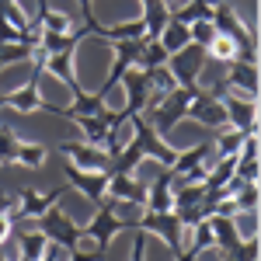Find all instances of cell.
I'll return each instance as SVG.
<instances>
[{
    "label": "cell",
    "mask_w": 261,
    "mask_h": 261,
    "mask_svg": "<svg viewBox=\"0 0 261 261\" xmlns=\"http://www.w3.org/2000/svg\"><path fill=\"white\" fill-rule=\"evenodd\" d=\"M213 28L220 32V35H230V39L237 42V49H241V60L237 63H258V35H254V28H247L241 21V14L226 4V0H216L213 4Z\"/></svg>",
    "instance_id": "cell-1"
},
{
    "label": "cell",
    "mask_w": 261,
    "mask_h": 261,
    "mask_svg": "<svg viewBox=\"0 0 261 261\" xmlns=\"http://www.w3.org/2000/svg\"><path fill=\"white\" fill-rule=\"evenodd\" d=\"M122 230H129V223L122 220L119 202H115V199H105L101 205H94V216L84 223V241H94V247L108 251L112 241L119 237Z\"/></svg>",
    "instance_id": "cell-2"
},
{
    "label": "cell",
    "mask_w": 261,
    "mask_h": 261,
    "mask_svg": "<svg viewBox=\"0 0 261 261\" xmlns=\"http://www.w3.org/2000/svg\"><path fill=\"white\" fill-rule=\"evenodd\" d=\"M133 230H143L146 237L164 241L171 247V254H181V251H185V226H181L174 209H167V213H150V209H143V216L133 223Z\"/></svg>",
    "instance_id": "cell-3"
},
{
    "label": "cell",
    "mask_w": 261,
    "mask_h": 261,
    "mask_svg": "<svg viewBox=\"0 0 261 261\" xmlns=\"http://www.w3.org/2000/svg\"><path fill=\"white\" fill-rule=\"evenodd\" d=\"M129 140L143 150V157H146V161H157L161 167H171L174 157H178V150H174V146H167V140H164L161 133L146 122V115H133V119H129Z\"/></svg>",
    "instance_id": "cell-4"
},
{
    "label": "cell",
    "mask_w": 261,
    "mask_h": 261,
    "mask_svg": "<svg viewBox=\"0 0 261 261\" xmlns=\"http://www.w3.org/2000/svg\"><path fill=\"white\" fill-rule=\"evenodd\" d=\"M42 220V233H45V241L49 244H56L60 251H77L81 247V241H84V226H77V223L70 220L66 213L60 209V202L56 205H49L45 213L39 216Z\"/></svg>",
    "instance_id": "cell-5"
},
{
    "label": "cell",
    "mask_w": 261,
    "mask_h": 261,
    "mask_svg": "<svg viewBox=\"0 0 261 261\" xmlns=\"http://www.w3.org/2000/svg\"><path fill=\"white\" fill-rule=\"evenodd\" d=\"M205 63H209V53L202 45H195V42H188L185 49L167 56V70H171V77H174L178 87H195L202 70H205Z\"/></svg>",
    "instance_id": "cell-6"
},
{
    "label": "cell",
    "mask_w": 261,
    "mask_h": 261,
    "mask_svg": "<svg viewBox=\"0 0 261 261\" xmlns=\"http://www.w3.org/2000/svg\"><path fill=\"white\" fill-rule=\"evenodd\" d=\"M209 153H213V143H195L188 150H178V157L171 164L174 171V181L178 185H188V181H205V171H209Z\"/></svg>",
    "instance_id": "cell-7"
},
{
    "label": "cell",
    "mask_w": 261,
    "mask_h": 261,
    "mask_svg": "<svg viewBox=\"0 0 261 261\" xmlns=\"http://www.w3.org/2000/svg\"><path fill=\"white\" fill-rule=\"evenodd\" d=\"M220 98H223V112H226V125L230 129H237L244 136L258 133V105L254 101L241 98L233 91H223V87H220Z\"/></svg>",
    "instance_id": "cell-8"
},
{
    "label": "cell",
    "mask_w": 261,
    "mask_h": 261,
    "mask_svg": "<svg viewBox=\"0 0 261 261\" xmlns=\"http://www.w3.org/2000/svg\"><path fill=\"white\" fill-rule=\"evenodd\" d=\"M188 119H195L205 129H223L226 125V112H223V98L220 91H205V87H195L192 94V105H188Z\"/></svg>",
    "instance_id": "cell-9"
},
{
    "label": "cell",
    "mask_w": 261,
    "mask_h": 261,
    "mask_svg": "<svg viewBox=\"0 0 261 261\" xmlns=\"http://www.w3.org/2000/svg\"><path fill=\"white\" fill-rule=\"evenodd\" d=\"M63 195H66V185H60V188H49V192L24 188V192L18 195V205H14L7 216H11V223H18V220H39L42 213H45L49 205H56Z\"/></svg>",
    "instance_id": "cell-10"
},
{
    "label": "cell",
    "mask_w": 261,
    "mask_h": 261,
    "mask_svg": "<svg viewBox=\"0 0 261 261\" xmlns=\"http://www.w3.org/2000/svg\"><path fill=\"white\" fill-rule=\"evenodd\" d=\"M39 81H42V66H32V77L21 84L18 91H11V94H0V108H14L18 115H35V112H42V91H39Z\"/></svg>",
    "instance_id": "cell-11"
},
{
    "label": "cell",
    "mask_w": 261,
    "mask_h": 261,
    "mask_svg": "<svg viewBox=\"0 0 261 261\" xmlns=\"http://www.w3.org/2000/svg\"><path fill=\"white\" fill-rule=\"evenodd\" d=\"M63 171H66V185H73L91 205L105 202V195H108V171H84V167H73L70 161H66Z\"/></svg>",
    "instance_id": "cell-12"
},
{
    "label": "cell",
    "mask_w": 261,
    "mask_h": 261,
    "mask_svg": "<svg viewBox=\"0 0 261 261\" xmlns=\"http://www.w3.org/2000/svg\"><path fill=\"white\" fill-rule=\"evenodd\" d=\"M60 153L73 164V167H84V171H108V167H112V157H108L101 146H94V143H87V140H73V143L66 140L60 146Z\"/></svg>",
    "instance_id": "cell-13"
},
{
    "label": "cell",
    "mask_w": 261,
    "mask_h": 261,
    "mask_svg": "<svg viewBox=\"0 0 261 261\" xmlns=\"http://www.w3.org/2000/svg\"><path fill=\"white\" fill-rule=\"evenodd\" d=\"M119 84L125 87V112H129V115H140L143 108H146V101H150V94H153L150 73L140 70V66H129L119 77Z\"/></svg>",
    "instance_id": "cell-14"
},
{
    "label": "cell",
    "mask_w": 261,
    "mask_h": 261,
    "mask_svg": "<svg viewBox=\"0 0 261 261\" xmlns=\"http://www.w3.org/2000/svg\"><path fill=\"white\" fill-rule=\"evenodd\" d=\"M226 81H223V91H233L241 98H258V63H226Z\"/></svg>",
    "instance_id": "cell-15"
},
{
    "label": "cell",
    "mask_w": 261,
    "mask_h": 261,
    "mask_svg": "<svg viewBox=\"0 0 261 261\" xmlns=\"http://www.w3.org/2000/svg\"><path fill=\"white\" fill-rule=\"evenodd\" d=\"M205 223L213 230V251H233V247L244 244L241 216H220V213H213V216H205Z\"/></svg>",
    "instance_id": "cell-16"
},
{
    "label": "cell",
    "mask_w": 261,
    "mask_h": 261,
    "mask_svg": "<svg viewBox=\"0 0 261 261\" xmlns=\"http://www.w3.org/2000/svg\"><path fill=\"white\" fill-rule=\"evenodd\" d=\"M105 199H115L119 205H140L146 202V185L136 181L133 174H108V195Z\"/></svg>",
    "instance_id": "cell-17"
},
{
    "label": "cell",
    "mask_w": 261,
    "mask_h": 261,
    "mask_svg": "<svg viewBox=\"0 0 261 261\" xmlns=\"http://www.w3.org/2000/svg\"><path fill=\"white\" fill-rule=\"evenodd\" d=\"M143 209H150V213H167V209H174V171H171V167H164L161 174H157V181L146 188Z\"/></svg>",
    "instance_id": "cell-18"
},
{
    "label": "cell",
    "mask_w": 261,
    "mask_h": 261,
    "mask_svg": "<svg viewBox=\"0 0 261 261\" xmlns=\"http://www.w3.org/2000/svg\"><path fill=\"white\" fill-rule=\"evenodd\" d=\"M143 35H146L143 18L115 21V24H98V28L91 32V39H101V42H125V39H143Z\"/></svg>",
    "instance_id": "cell-19"
},
{
    "label": "cell",
    "mask_w": 261,
    "mask_h": 261,
    "mask_svg": "<svg viewBox=\"0 0 261 261\" xmlns=\"http://www.w3.org/2000/svg\"><path fill=\"white\" fill-rule=\"evenodd\" d=\"M213 4H216V0H181L178 7L171 11V18L181 21V24L188 28V24H195V21H209L213 18Z\"/></svg>",
    "instance_id": "cell-20"
},
{
    "label": "cell",
    "mask_w": 261,
    "mask_h": 261,
    "mask_svg": "<svg viewBox=\"0 0 261 261\" xmlns=\"http://www.w3.org/2000/svg\"><path fill=\"white\" fill-rule=\"evenodd\" d=\"M140 7H143V24H146V39H157L161 35V28L167 24V4L164 0H140Z\"/></svg>",
    "instance_id": "cell-21"
},
{
    "label": "cell",
    "mask_w": 261,
    "mask_h": 261,
    "mask_svg": "<svg viewBox=\"0 0 261 261\" xmlns=\"http://www.w3.org/2000/svg\"><path fill=\"white\" fill-rule=\"evenodd\" d=\"M157 39H161V45L167 49V56H171V53H178V49H185V45L192 42V39H188V28H185L181 21H174V18H167V24L161 28V35H157Z\"/></svg>",
    "instance_id": "cell-22"
},
{
    "label": "cell",
    "mask_w": 261,
    "mask_h": 261,
    "mask_svg": "<svg viewBox=\"0 0 261 261\" xmlns=\"http://www.w3.org/2000/svg\"><path fill=\"white\" fill-rule=\"evenodd\" d=\"M136 66L140 70H157V66H167V49L161 45V39H143V53L140 60H136Z\"/></svg>",
    "instance_id": "cell-23"
},
{
    "label": "cell",
    "mask_w": 261,
    "mask_h": 261,
    "mask_svg": "<svg viewBox=\"0 0 261 261\" xmlns=\"http://www.w3.org/2000/svg\"><path fill=\"white\" fill-rule=\"evenodd\" d=\"M205 53H209V60H216V63H237L241 60L237 42L230 39V35H220V32H216V39L205 45Z\"/></svg>",
    "instance_id": "cell-24"
},
{
    "label": "cell",
    "mask_w": 261,
    "mask_h": 261,
    "mask_svg": "<svg viewBox=\"0 0 261 261\" xmlns=\"http://www.w3.org/2000/svg\"><path fill=\"white\" fill-rule=\"evenodd\" d=\"M18 247H21L18 258H24V261H39L42 254H45L49 241H45V233H42V230H32V233H21V237H18Z\"/></svg>",
    "instance_id": "cell-25"
},
{
    "label": "cell",
    "mask_w": 261,
    "mask_h": 261,
    "mask_svg": "<svg viewBox=\"0 0 261 261\" xmlns=\"http://www.w3.org/2000/svg\"><path fill=\"white\" fill-rule=\"evenodd\" d=\"M45 157H49V150H45L42 143L21 140V143H18V157H14V164H21V167H42V164H45Z\"/></svg>",
    "instance_id": "cell-26"
},
{
    "label": "cell",
    "mask_w": 261,
    "mask_h": 261,
    "mask_svg": "<svg viewBox=\"0 0 261 261\" xmlns=\"http://www.w3.org/2000/svg\"><path fill=\"white\" fill-rule=\"evenodd\" d=\"M35 56V45H24V42H0V70L11 66V63H24Z\"/></svg>",
    "instance_id": "cell-27"
},
{
    "label": "cell",
    "mask_w": 261,
    "mask_h": 261,
    "mask_svg": "<svg viewBox=\"0 0 261 261\" xmlns=\"http://www.w3.org/2000/svg\"><path fill=\"white\" fill-rule=\"evenodd\" d=\"M233 205H237V216H244V213H254V209H258V181L241 185V188L233 192Z\"/></svg>",
    "instance_id": "cell-28"
},
{
    "label": "cell",
    "mask_w": 261,
    "mask_h": 261,
    "mask_svg": "<svg viewBox=\"0 0 261 261\" xmlns=\"http://www.w3.org/2000/svg\"><path fill=\"white\" fill-rule=\"evenodd\" d=\"M0 18L7 21L11 28H18V32H28V28H32V18L24 14V7H21L18 0H7V7L0 11Z\"/></svg>",
    "instance_id": "cell-29"
},
{
    "label": "cell",
    "mask_w": 261,
    "mask_h": 261,
    "mask_svg": "<svg viewBox=\"0 0 261 261\" xmlns=\"http://www.w3.org/2000/svg\"><path fill=\"white\" fill-rule=\"evenodd\" d=\"M18 143H21V136H14L11 125H0V164H14V157H18Z\"/></svg>",
    "instance_id": "cell-30"
},
{
    "label": "cell",
    "mask_w": 261,
    "mask_h": 261,
    "mask_svg": "<svg viewBox=\"0 0 261 261\" xmlns=\"http://www.w3.org/2000/svg\"><path fill=\"white\" fill-rule=\"evenodd\" d=\"M241 143H244V133H237V129L220 133V140H216V157H237V153H241Z\"/></svg>",
    "instance_id": "cell-31"
},
{
    "label": "cell",
    "mask_w": 261,
    "mask_h": 261,
    "mask_svg": "<svg viewBox=\"0 0 261 261\" xmlns=\"http://www.w3.org/2000/svg\"><path fill=\"white\" fill-rule=\"evenodd\" d=\"M223 261H258V237H251V241H244L241 247H233V251H220Z\"/></svg>",
    "instance_id": "cell-32"
},
{
    "label": "cell",
    "mask_w": 261,
    "mask_h": 261,
    "mask_svg": "<svg viewBox=\"0 0 261 261\" xmlns=\"http://www.w3.org/2000/svg\"><path fill=\"white\" fill-rule=\"evenodd\" d=\"M188 39L195 42V45H209V42L216 39V28H213V21H195V24H188Z\"/></svg>",
    "instance_id": "cell-33"
},
{
    "label": "cell",
    "mask_w": 261,
    "mask_h": 261,
    "mask_svg": "<svg viewBox=\"0 0 261 261\" xmlns=\"http://www.w3.org/2000/svg\"><path fill=\"white\" fill-rule=\"evenodd\" d=\"M70 254H73L70 261H105V258H108V251H101V247H91V251L77 247V251H70Z\"/></svg>",
    "instance_id": "cell-34"
},
{
    "label": "cell",
    "mask_w": 261,
    "mask_h": 261,
    "mask_svg": "<svg viewBox=\"0 0 261 261\" xmlns=\"http://www.w3.org/2000/svg\"><path fill=\"white\" fill-rule=\"evenodd\" d=\"M146 233L143 230H136V237H133V254H129V261H146Z\"/></svg>",
    "instance_id": "cell-35"
},
{
    "label": "cell",
    "mask_w": 261,
    "mask_h": 261,
    "mask_svg": "<svg viewBox=\"0 0 261 261\" xmlns=\"http://www.w3.org/2000/svg\"><path fill=\"white\" fill-rule=\"evenodd\" d=\"M11 233H14V223H11V216H7V213H0V247L11 241Z\"/></svg>",
    "instance_id": "cell-36"
},
{
    "label": "cell",
    "mask_w": 261,
    "mask_h": 261,
    "mask_svg": "<svg viewBox=\"0 0 261 261\" xmlns=\"http://www.w3.org/2000/svg\"><path fill=\"white\" fill-rule=\"evenodd\" d=\"M81 18H84V21L94 18V0H81Z\"/></svg>",
    "instance_id": "cell-37"
},
{
    "label": "cell",
    "mask_w": 261,
    "mask_h": 261,
    "mask_svg": "<svg viewBox=\"0 0 261 261\" xmlns=\"http://www.w3.org/2000/svg\"><path fill=\"white\" fill-rule=\"evenodd\" d=\"M0 261H11V258H7V254H4V251H0Z\"/></svg>",
    "instance_id": "cell-38"
},
{
    "label": "cell",
    "mask_w": 261,
    "mask_h": 261,
    "mask_svg": "<svg viewBox=\"0 0 261 261\" xmlns=\"http://www.w3.org/2000/svg\"><path fill=\"white\" fill-rule=\"evenodd\" d=\"M4 7H7V0H0V11H4Z\"/></svg>",
    "instance_id": "cell-39"
}]
</instances>
